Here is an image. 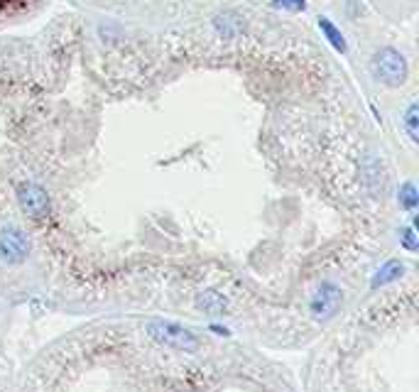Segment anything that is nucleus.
Listing matches in <instances>:
<instances>
[{"instance_id": "obj_1", "label": "nucleus", "mask_w": 419, "mask_h": 392, "mask_svg": "<svg viewBox=\"0 0 419 392\" xmlns=\"http://www.w3.org/2000/svg\"><path fill=\"white\" fill-rule=\"evenodd\" d=\"M370 69H372V76L387 86H400V84H405V79H407L405 56L392 47H385V49L377 51V54L372 56Z\"/></svg>"}, {"instance_id": "obj_2", "label": "nucleus", "mask_w": 419, "mask_h": 392, "mask_svg": "<svg viewBox=\"0 0 419 392\" xmlns=\"http://www.w3.org/2000/svg\"><path fill=\"white\" fill-rule=\"evenodd\" d=\"M147 333L154 338V341L169 345V348H177V350H196V336L189 331V329H182L177 324H169V321H152L147 324Z\"/></svg>"}, {"instance_id": "obj_3", "label": "nucleus", "mask_w": 419, "mask_h": 392, "mask_svg": "<svg viewBox=\"0 0 419 392\" xmlns=\"http://www.w3.org/2000/svg\"><path fill=\"white\" fill-rule=\"evenodd\" d=\"M28 255H30V240L23 231L15 228V226L0 228V260L10 262V265H18Z\"/></svg>"}, {"instance_id": "obj_4", "label": "nucleus", "mask_w": 419, "mask_h": 392, "mask_svg": "<svg viewBox=\"0 0 419 392\" xmlns=\"http://www.w3.org/2000/svg\"><path fill=\"white\" fill-rule=\"evenodd\" d=\"M18 201H20V209L25 211L28 216L32 219H44L49 214V196L40 184H20L18 187Z\"/></svg>"}, {"instance_id": "obj_5", "label": "nucleus", "mask_w": 419, "mask_h": 392, "mask_svg": "<svg viewBox=\"0 0 419 392\" xmlns=\"http://www.w3.org/2000/svg\"><path fill=\"white\" fill-rule=\"evenodd\" d=\"M341 302H344V294H341L339 287L331 285V282H324V285L317 290V294H314L309 307H312V314L317 319H331L336 312H339Z\"/></svg>"}, {"instance_id": "obj_6", "label": "nucleus", "mask_w": 419, "mask_h": 392, "mask_svg": "<svg viewBox=\"0 0 419 392\" xmlns=\"http://www.w3.org/2000/svg\"><path fill=\"white\" fill-rule=\"evenodd\" d=\"M319 30L324 32V37L329 39V44L334 47L336 51H341V54H346V49H348V44H346L344 35H341V30L336 27L334 23H331L329 18H319Z\"/></svg>"}, {"instance_id": "obj_7", "label": "nucleus", "mask_w": 419, "mask_h": 392, "mask_svg": "<svg viewBox=\"0 0 419 392\" xmlns=\"http://www.w3.org/2000/svg\"><path fill=\"white\" fill-rule=\"evenodd\" d=\"M196 304L209 314H226V309H229L226 297L219 292H201L199 299H196Z\"/></svg>"}, {"instance_id": "obj_8", "label": "nucleus", "mask_w": 419, "mask_h": 392, "mask_svg": "<svg viewBox=\"0 0 419 392\" xmlns=\"http://www.w3.org/2000/svg\"><path fill=\"white\" fill-rule=\"evenodd\" d=\"M405 272V267H402V262H397V260H390L387 265H382L380 270H377V275L372 277V282H370V287L372 290H377V287H382V285H387V282H395L397 277Z\"/></svg>"}, {"instance_id": "obj_9", "label": "nucleus", "mask_w": 419, "mask_h": 392, "mask_svg": "<svg viewBox=\"0 0 419 392\" xmlns=\"http://www.w3.org/2000/svg\"><path fill=\"white\" fill-rule=\"evenodd\" d=\"M417 204H419L417 187L412 182L402 184V187H400V206H402V209H407V211H412V209H417Z\"/></svg>"}, {"instance_id": "obj_10", "label": "nucleus", "mask_w": 419, "mask_h": 392, "mask_svg": "<svg viewBox=\"0 0 419 392\" xmlns=\"http://www.w3.org/2000/svg\"><path fill=\"white\" fill-rule=\"evenodd\" d=\"M405 128H407V133H410V137L412 140H419V106L417 103H412L410 108H407V113H405Z\"/></svg>"}, {"instance_id": "obj_11", "label": "nucleus", "mask_w": 419, "mask_h": 392, "mask_svg": "<svg viewBox=\"0 0 419 392\" xmlns=\"http://www.w3.org/2000/svg\"><path fill=\"white\" fill-rule=\"evenodd\" d=\"M272 5H275V8H282V10H292V13H302V10H307V0H272Z\"/></svg>"}, {"instance_id": "obj_12", "label": "nucleus", "mask_w": 419, "mask_h": 392, "mask_svg": "<svg viewBox=\"0 0 419 392\" xmlns=\"http://www.w3.org/2000/svg\"><path fill=\"white\" fill-rule=\"evenodd\" d=\"M402 245H405L407 250H417V247H419V243H417L415 228H407L405 233H402Z\"/></svg>"}]
</instances>
